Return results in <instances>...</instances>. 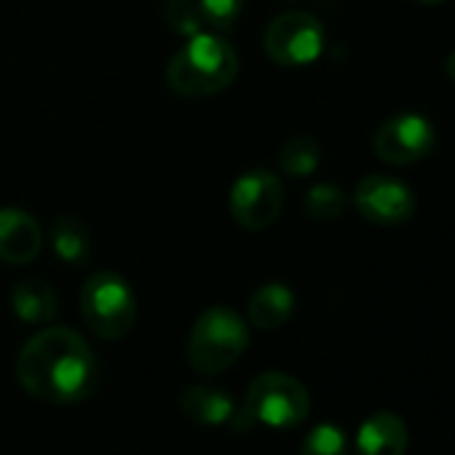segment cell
Listing matches in <instances>:
<instances>
[{"instance_id": "cell-1", "label": "cell", "mask_w": 455, "mask_h": 455, "mask_svg": "<svg viewBox=\"0 0 455 455\" xmlns=\"http://www.w3.org/2000/svg\"><path fill=\"white\" fill-rule=\"evenodd\" d=\"M17 378L41 402L76 404L94 394L100 364L84 335L70 327H46L22 346Z\"/></svg>"}, {"instance_id": "cell-2", "label": "cell", "mask_w": 455, "mask_h": 455, "mask_svg": "<svg viewBox=\"0 0 455 455\" xmlns=\"http://www.w3.org/2000/svg\"><path fill=\"white\" fill-rule=\"evenodd\" d=\"M239 76V54L225 38L214 33H198L169 60L166 84L174 94L198 100L217 94Z\"/></svg>"}, {"instance_id": "cell-3", "label": "cell", "mask_w": 455, "mask_h": 455, "mask_svg": "<svg viewBox=\"0 0 455 455\" xmlns=\"http://www.w3.org/2000/svg\"><path fill=\"white\" fill-rule=\"evenodd\" d=\"M250 346L247 322L225 306L206 308L190 330L188 338V364L198 375H217L231 370Z\"/></svg>"}, {"instance_id": "cell-4", "label": "cell", "mask_w": 455, "mask_h": 455, "mask_svg": "<svg viewBox=\"0 0 455 455\" xmlns=\"http://www.w3.org/2000/svg\"><path fill=\"white\" fill-rule=\"evenodd\" d=\"M81 316L97 338L121 340L134 330L137 322L134 290L113 271L94 274L81 290Z\"/></svg>"}, {"instance_id": "cell-5", "label": "cell", "mask_w": 455, "mask_h": 455, "mask_svg": "<svg viewBox=\"0 0 455 455\" xmlns=\"http://www.w3.org/2000/svg\"><path fill=\"white\" fill-rule=\"evenodd\" d=\"M242 407L255 423L271 428H295L308 418L311 396L298 378L287 372H263L250 383Z\"/></svg>"}, {"instance_id": "cell-6", "label": "cell", "mask_w": 455, "mask_h": 455, "mask_svg": "<svg viewBox=\"0 0 455 455\" xmlns=\"http://www.w3.org/2000/svg\"><path fill=\"white\" fill-rule=\"evenodd\" d=\"M324 28L308 12H287L276 17L263 36L268 60L282 68H306L316 62L324 52Z\"/></svg>"}, {"instance_id": "cell-7", "label": "cell", "mask_w": 455, "mask_h": 455, "mask_svg": "<svg viewBox=\"0 0 455 455\" xmlns=\"http://www.w3.org/2000/svg\"><path fill=\"white\" fill-rule=\"evenodd\" d=\"M284 209V185L268 169L242 174L231 188V217L247 231H263L274 225Z\"/></svg>"}, {"instance_id": "cell-8", "label": "cell", "mask_w": 455, "mask_h": 455, "mask_svg": "<svg viewBox=\"0 0 455 455\" xmlns=\"http://www.w3.org/2000/svg\"><path fill=\"white\" fill-rule=\"evenodd\" d=\"M436 132L428 118L418 113H396L383 121L372 137V150L383 164L410 166L431 156Z\"/></svg>"}, {"instance_id": "cell-9", "label": "cell", "mask_w": 455, "mask_h": 455, "mask_svg": "<svg viewBox=\"0 0 455 455\" xmlns=\"http://www.w3.org/2000/svg\"><path fill=\"white\" fill-rule=\"evenodd\" d=\"M354 204L375 225H399L415 214V193L391 174H367L354 190Z\"/></svg>"}, {"instance_id": "cell-10", "label": "cell", "mask_w": 455, "mask_h": 455, "mask_svg": "<svg viewBox=\"0 0 455 455\" xmlns=\"http://www.w3.org/2000/svg\"><path fill=\"white\" fill-rule=\"evenodd\" d=\"M44 234L36 217L25 209H0V260L9 266H28L38 258Z\"/></svg>"}, {"instance_id": "cell-11", "label": "cell", "mask_w": 455, "mask_h": 455, "mask_svg": "<svg viewBox=\"0 0 455 455\" xmlns=\"http://www.w3.org/2000/svg\"><path fill=\"white\" fill-rule=\"evenodd\" d=\"M180 410L190 423L198 426H231L239 404L234 396L212 383H193L180 396Z\"/></svg>"}, {"instance_id": "cell-12", "label": "cell", "mask_w": 455, "mask_h": 455, "mask_svg": "<svg viewBox=\"0 0 455 455\" xmlns=\"http://www.w3.org/2000/svg\"><path fill=\"white\" fill-rule=\"evenodd\" d=\"M407 426L396 412L370 415L356 434V455H404Z\"/></svg>"}, {"instance_id": "cell-13", "label": "cell", "mask_w": 455, "mask_h": 455, "mask_svg": "<svg viewBox=\"0 0 455 455\" xmlns=\"http://www.w3.org/2000/svg\"><path fill=\"white\" fill-rule=\"evenodd\" d=\"M12 308L28 324H52L60 314V300L46 282L25 279L12 290Z\"/></svg>"}, {"instance_id": "cell-14", "label": "cell", "mask_w": 455, "mask_h": 455, "mask_svg": "<svg viewBox=\"0 0 455 455\" xmlns=\"http://www.w3.org/2000/svg\"><path fill=\"white\" fill-rule=\"evenodd\" d=\"M292 311H295V295L282 282L263 284L250 300V322L258 330H279L282 324L290 322Z\"/></svg>"}, {"instance_id": "cell-15", "label": "cell", "mask_w": 455, "mask_h": 455, "mask_svg": "<svg viewBox=\"0 0 455 455\" xmlns=\"http://www.w3.org/2000/svg\"><path fill=\"white\" fill-rule=\"evenodd\" d=\"M49 242H52V250L57 252V258L62 263H70V266H81L92 255L89 228L78 217H73V214H60L52 222Z\"/></svg>"}, {"instance_id": "cell-16", "label": "cell", "mask_w": 455, "mask_h": 455, "mask_svg": "<svg viewBox=\"0 0 455 455\" xmlns=\"http://www.w3.org/2000/svg\"><path fill=\"white\" fill-rule=\"evenodd\" d=\"M319 164H322V145L308 134L292 137L279 153V166L290 177H311L319 169Z\"/></svg>"}, {"instance_id": "cell-17", "label": "cell", "mask_w": 455, "mask_h": 455, "mask_svg": "<svg viewBox=\"0 0 455 455\" xmlns=\"http://www.w3.org/2000/svg\"><path fill=\"white\" fill-rule=\"evenodd\" d=\"M346 204H348V198H346L343 188H338V185H332V182H319V185H314V188L306 193V198H303L306 214H308L311 220H316V222H332V220L343 217Z\"/></svg>"}, {"instance_id": "cell-18", "label": "cell", "mask_w": 455, "mask_h": 455, "mask_svg": "<svg viewBox=\"0 0 455 455\" xmlns=\"http://www.w3.org/2000/svg\"><path fill=\"white\" fill-rule=\"evenodd\" d=\"M164 20H166L169 30H174L177 36H185V38H193V36L204 33V28H206L198 0H166Z\"/></svg>"}, {"instance_id": "cell-19", "label": "cell", "mask_w": 455, "mask_h": 455, "mask_svg": "<svg viewBox=\"0 0 455 455\" xmlns=\"http://www.w3.org/2000/svg\"><path fill=\"white\" fill-rule=\"evenodd\" d=\"M300 455H348L346 431L335 423H319L308 431Z\"/></svg>"}, {"instance_id": "cell-20", "label": "cell", "mask_w": 455, "mask_h": 455, "mask_svg": "<svg viewBox=\"0 0 455 455\" xmlns=\"http://www.w3.org/2000/svg\"><path fill=\"white\" fill-rule=\"evenodd\" d=\"M247 0H198L201 14L206 28L225 33V30H234V25L239 22L242 12H244Z\"/></svg>"}, {"instance_id": "cell-21", "label": "cell", "mask_w": 455, "mask_h": 455, "mask_svg": "<svg viewBox=\"0 0 455 455\" xmlns=\"http://www.w3.org/2000/svg\"><path fill=\"white\" fill-rule=\"evenodd\" d=\"M444 70H447V76H450V81L455 84V52L447 57V65H444Z\"/></svg>"}, {"instance_id": "cell-22", "label": "cell", "mask_w": 455, "mask_h": 455, "mask_svg": "<svg viewBox=\"0 0 455 455\" xmlns=\"http://www.w3.org/2000/svg\"><path fill=\"white\" fill-rule=\"evenodd\" d=\"M415 4H423V6H436V4H444V0H415Z\"/></svg>"}]
</instances>
